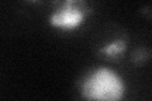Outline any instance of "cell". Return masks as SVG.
<instances>
[{
    "label": "cell",
    "mask_w": 152,
    "mask_h": 101,
    "mask_svg": "<svg viewBox=\"0 0 152 101\" xmlns=\"http://www.w3.org/2000/svg\"><path fill=\"white\" fill-rule=\"evenodd\" d=\"M80 95L88 100L118 101L124 96V84L115 72L107 67L91 70L76 82Z\"/></svg>",
    "instance_id": "1"
},
{
    "label": "cell",
    "mask_w": 152,
    "mask_h": 101,
    "mask_svg": "<svg viewBox=\"0 0 152 101\" xmlns=\"http://www.w3.org/2000/svg\"><path fill=\"white\" fill-rule=\"evenodd\" d=\"M48 23L60 31H75L93 15L88 0H53L51 4Z\"/></svg>",
    "instance_id": "2"
},
{
    "label": "cell",
    "mask_w": 152,
    "mask_h": 101,
    "mask_svg": "<svg viewBox=\"0 0 152 101\" xmlns=\"http://www.w3.org/2000/svg\"><path fill=\"white\" fill-rule=\"evenodd\" d=\"M128 48V34L119 25L112 24V29L104 32L95 47V54L99 58L108 62L118 63L127 53Z\"/></svg>",
    "instance_id": "3"
},
{
    "label": "cell",
    "mask_w": 152,
    "mask_h": 101,
    "mask_svg": "<svg viewBox=\"0 0 152 101\" xmlns=\"http://www.w3.org/2000/svg\"><path fill=\"white\" fill-rule=\"evenodd\" d=\"M151 58V49L148 47H136L131 53V62L137 67L145 66Z\"/></svg>",
    "instance_id": "4"
},
{
    "label": "cell",
    "mask_w": 152,
    "mask_h": 101,
    "mask_svg": "<svg viewBox=\"0 0 152 101\" xmlns=\"http://www.w3.org/2000/svg\"><path fill=\"white\" fill-rule=\"evenodd\" d=\"M26 4L32 7H48L51 8V4L53 0H23Z\"/></svg>",
    "instance_id": "5"
}]
</instances>
